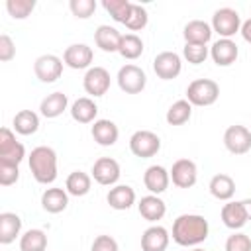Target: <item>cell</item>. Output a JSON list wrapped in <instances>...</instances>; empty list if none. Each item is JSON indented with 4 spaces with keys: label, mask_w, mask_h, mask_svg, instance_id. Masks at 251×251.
Listing matches in <instances>:
<instances>
[{
    "label": "cell",
    "mask_w": 251,
    "mask_h": 251,
    "mask_svg": "<svg viewBox=\"0 0 251 251\" xmlns=\"http://www.w3.org/2000/svg\"><path fill=\"white\" fill-rule=\"evenodd\" d=\"M208 222L200 214H182L173 224V239L182 247L202 243L208 237Z\"/></svg>",
    "instance_id": "6da1fadb"
},
{
    "label": "cell",
    "mask_w": 251,
    "mask_h": 251,
    "mask_svg": "<svg viewBox=\"0 0 251 251\" xmlns=\"http://www.w3.org/2000/svg\"><path fill=\"white\" fill-rule=\"evenodd\" d=\"M29 171L37 182L51 184L57 178V153L47 145H39V147L31 149Z\"/></svg>",
    "instance_id": "7a4b0ae2"
},
{
    "label": "cell",
    "mask_w": 251,
    "mask_h": 251,
    "mask_svg": "<svg viewBox=\"0 0 251 251\" xmlns=\"http://www.w3.org/2000/svg\"><path fill=\"white\" fill-rule=\"evenodd\" d=\"M218 96H220V86L216 80L210 78H196L186 88V100L192 106H210L218 100Z\"/></svg>",
    "instance_id": "3957f363"
},
{
    "label": "cell",
    "mask_w": 251,
    "mask_h": 251,
    "mask_svg": "<svg viewBox=\"0 0 251 251\" xmlns=\"http://www.w3.org/2000/svg\"><path fill=\"white\" fill-rule=\"evenodd\" d=\"M241 29V18L231 8H220L212 16V31L222 35V39H229Z\"/></svg>",
    "instance_id": "277c9868"
},
{
    "label": "cell",
    "mask_w": 251,
    "mask_h": 251,
    "mask_svg": "<svg viewBox=\"0 0 251 251\" xmlns=\"http://www.w3.org/2000/svg\"><path fill=\"white\" fill-rule=\"evenodd\" d=\"M129 149L135 157L141 159H149L153 155H157V151L161 149V139L157 133L147 131V129H139L129 137Z\"/></svg>",
    "instance_id": "5b68a950"
},
{
    "label": "cell",
    "mask_w": 251,
    "mask_h": 251,
    "mask_svg": "<svg viewBox=\"0 0 251 251\" xmlns=\"http://www.w3.org/2000/svg\"><path fill=\"white\" fill-rule=\"evenodd\" d=\"M145 82H147V76L145 73L137 67V65H124L120 71H118V86L126 92V94H137L145 88Z\"/></svg>",
    "instance_id": "8992f818"
},
{
    "label": "cell",
    "mask_w": 251,
    "mask_h": 251,
    "mask_svg": "<svg viewBox=\"0 0 251 251\" xmlns=\"http://www.w3.org/2000/svg\"><path fill=\"white\" fill-rule=\"evenodd\" d=\"M24 157H25L24 145L16 141V135L12 133L10 127H2L0 129V161L20 165Z\"/></svg>",
    "instance_id": "52a82bcc"
},
{
    "label": "cell",
    "mask_w": 251,
    "mask_h": 251,
    "mask_svg": "<svg viewBox=\"0 0 251 251\" xmlns=\"http://www.w3.org/2000/svg\"><path fill=\"white\" fill-rule=\"evenodd\" d=\"M224 145L233 155H243L251 149V129L245 126H229L224 133Z\"/></svg>",
    "instance_id": "ba28073f"
},
{
    "label": "cell",
    "mask_w": 251,
    "mask_h": 251,
    "mask_svg": "<svg viewBox=\"0 0 251 251\" xmlns=\"http://www.w3.org/2000/svg\"><path fill=\"white\" fill-rule=\"evenodd\" d=\"M180 67H182L180 57H178L175 51H163V53H159V55L155 57V61H153V71H155V75H157L159 78H163V80H173V78H176V76L180 75Z\"/></svg>",
    "instance_id": "9c48e42d"
},
{
    "label": "cell",
    "mask_w": 251,
    "mask_h": 251,
    "mask_svg": "<svg viewBox=\"0 0 251 251\" xmlns=\"http://www.w3.org/2000/svg\"><path fill=\"white\" fill-rule=\"evenodd\" d=\"M33 71L41 82H55L63 73V61L57 55H41L35 59Z\"/></svg>",
    "instance_id": "30bf717a"
},
{
    "label": "cell",
    "mask_w": 251,
    "mask_h": 251,
    "mask_svg": "<svg viewBox=\"0 0 251 251\" xmlns=\"http://www.w3.org/2000/svg\"><path fill=\"white\" fill-rule=\"evenodd\" d=\"M84 90L90 96H104L110 88V73L104 67H90L82 78Z\"/></svg>",
    "instance_id": "8fae6325"
},
{
    "label": "cell",
    "mask_w": 251,
    "mask_h": 251,
    "mask_svg": "<svg viewBox=\"0 0 251 251\" xmlns=\"http://www.w3.org/2000/svg\"><path fill=\"white\" fill-rule=\"evenodd\" d=\"M171 178H173V184H176L178 188H190L196 184V176H198V171H196V165L194 161L190 159H178L173 163V169H171Z\"/></svg>",
    "instance_id": "7c38bea8"
},
{
    "label": "cell",
    "mask_w": 251,
    "mask_h": 251,
    "mask_svg": "<svg viewBox=\"0 0 251 251\" xmlns=\"http://www.w3.org/2000/svg\"><path fill=\"white\" fill-rule=\"evenodd\" d=\"M92 176L98 184H104V186H110V184H116L118 178H120V165L116 159L112 157H100L94 167H92Z\"/></svg>",
    "instance_id": "4fadbf2b"
},
{
    "label": "cell",
    "mask_w": 251,
    "mask_h": 251,
    "mask_svg": "<svg viewBox=\"0 0 251 251\" xmlns=\"http://www.w3.org/2000/svg\"><path fill=\"white\" fill-rule=\"evenodd\" d=\"M94 59V53L88 45L84 43H75V45H69L65 49V55H63V63L71 69H88L90 63Z\"/></svg>",
    "instance_id": "5bb4252c"
},
{
    "label": "cell",
    "mask_w": 251,
    "mask_h": 251,
    "mask_svg": "<svg viewBox=\"0 0 251 251\" xmlns=\"http://www.w3.org/2000/svg\"><path fill=\"white\" fill-rule=\"evenodd\" d=\"M210 55H212V59L218 67H229L231 63H235V59L239 55V49L231 39H218L212 45Z\"/></svg>",
    "instance_id": "9a60e30c"
},
{
    "label": "cell",
    "mask_w": 251,
    "mask_h": 251,
    "mask_svg": "<svg viewBox=\"0 0 251 251\" xmlns=\"http://www.w3.org/2000/svg\"><path fill=\"white\" fill-rule=\"evenodd\" d=\"M169 180H171V175H169V171H167L165 167H161V165H151V167L145 171V175H143V184H145V188H147L149 192H153V194L165 192L167 186H169Z\"/></svg>",
    "instance_id": "2e32d148"
},
{
    "label": "cell",
    "mask_w": 251,
    "mask_h": 251,
    "mask_svg": "<svg viewBox=\"0 0 251 251\" xmlns=\"http://www.w3.org/2000/svg\"><path fill=\"white\" fill-rule=\"evenodd\" d=\"M169 245V231L163 226H151L141 235L143 251H165Z\"/></svg>",
    "instance_id": "e0dca14e"
},
{
    "label": "cell",
    "mask_w": 251,
    "mask_h": 251,
    "mask_svg": "<svg viewBox=\"0 0 251 251\" xmlns=\"http://www.w3.org/2000/svg\"><path fill=\"white\" fill-rule=\"evenodd\" d=\"M94 41L96 45L106 51V53H114L120 49V41H122V33L112 27V25H98L94 31Z\"/></svg>",
    "instance_id": "ac0fdd59"
},
{
    "label": "cell",
    "mask_w": 251,
    "mask_h": 251,
    "mask_svg": "<svg viewBox=\"0 0 251 251\" xmlns=\"http://www.w3.org/2000/svg\"><path fill=\"white\" fill-rule=\"evenodd\" d=\"M118 135H120L118 126L114 122H110V120H96L94 126H92V137L102 147L114 145L118 141Z\"/></svg>",
    "instance_id": "d6986e66"
},
{
    "label": "cell",
    "mask_w": 251,
    "mask_h": 251,
    "mask_svg": "<svg viewBox=\"0 0 251 251\" xmlns=\"http://www.w3.org/2000/svg\"><path fill=\"white\" fill-rule=\"evenodd\" d=\"M222 222L229 229H241L247 224V214L241 202H227L222 208Z\"/></svg>",
    "instance_id": "ffe728a7"
},
{
    "label": "cell",
    "mask_w": 251,
    "mask_h": 251,
    "mask_svg": "<svg viewBox=\"0 0 251 251\" xmlns=\"http://www.w3.org/2000/svg\"><path fill=\"white\" fill-rule=\"evenodd\" d=\"M186 43H198V45H206L212 37V25H208L206 22L202 20H192L184 25V31H182Z\"/></svg>",
    "instance_id": "44dd1931"
},
{
    "label": "cell",
    "mask_w": 251,
    "mask_h": 251,
    "mask_svg": "<svg viewBox=\"0 0 251 251\" xmlns=\"http://www.w3.org/2000/svg\"><path fill=\"white\" fill-rule=\"evenodd\" d=\"M106 200H108V204H110L114 210H127V208H131V204L135 202V192H133V188L127 186V184H118V186L110 188Z\"/></svg>",
    "instance_id": "7402d4cb"
},
{
    "label": "cell",
    "mask_w": 251,
    "mask_h": 251,
    "mask_svg": "<svg viewBox=\"0 0 251 251\" xmlns=\"http://www.w3.org/2000/svg\"><path fill=\"white\" fill-rule=\"evenodd\" d=\"M137 208H139V214H141L147 222H157V220H161V218L165 216V212H167L165 202H163L159 196H155V194L143 196V198L139 200Z\"/></svg>",
    "instance_id": "603a6c76"
},
{
    "label": "cell",
    "mask_w": 251,
    "mask_h": 251,
    "mask_svg": "<svg viewBox=\"0 0 251 251\" xmlns=\"http://www.w3.org/2000/svg\"><path fill=\"white\" fill-rule=\"evenodd\" d=\"M22 229V220L18 214L12 212H2L0 214V243L8 245L16 239V235H20Z\"/></svg>",
    "instance_id": "cb8c5ba5"
},
{
    "label": "cell",
    "mask_w": 251,
    "mask_h": 251,
    "mask_svg": "<svg viewBox=\"0 0 251 251\" xmlns=\"http://www.w3.org/2000/svg\"><path fill=\"white\" fill-rule=\"evenodd\" d=\"M96 114H98V106L94 104V100H90L86 96L75 100L73 106H71V116L78 124H90V122H94Z\"/></svg>",
    "instance_id": "d4e9b609"
},
{
    "label": "cell",
    "mask_w": 251,
    "mask_h": 251,
    "mask_svg": "<svg viewBox=\"0 0 251 251\" xmlns=\"http://www.w3.org/2000/svg\"><path fill=\"white\" fill-rule=\"evenodd\" d=\"M69 204V196L63 188H47L41 196V206L45 212L49 214H59L67 208Z\"/></svg>",
    "instance_id": "484cf974"
},
{
    "label": "cell",
    "mask_w": 251,
    "mask_h": 251,
    "mask_svg": "<svg viewBox=\"0 0 251 251\" xmlns=\"http://www.w3.org/2000/svg\"><path fill=\"white\" fill-rule=\"evenodd\" d=\"M67 104H69L67 94H63V92H51V94H47L41 100L39 110H41V116H45V118H57V116H61L67 110Z\"/></svg>",
    "instance_id": "4316f807"
},
{
    "label": "cell",
    "mask_w": 251,
    "mask_h": 251,
    "mask_svg": "<svg viewBox=\"0 0 251 251\" xmlns=\"http://www.w3.org/2000/svg\"><path fill=\"white\" fill-rule=\"evenodd\" d=\"M210 192L218 200H229L235 194V182L229 175H216L210 180Z\"/></svg>",
    "instance_id": "83f0119b"
},
{
    "label": "cell",
    "mask_w": 251,
    "mask_h": 251,
    "mask_svg": "<svg viewBox=\"0 0 251 251\" xmlns=\"http://www.w3.org/2000/svg\"><path fill=\"white\" fill-rule=\"evenodd\" d=\"M14 129L18 131V133H22V135H31V133H35L37 131V127H39V116L35 114V112H31V110H22V112H18L16 116H14Z\"/></svg>",
    "instance_id": "f1b7e54d"
},
{
    "label": "cell",
    "mask_w": 251,
    "mask_h": 251,
    "mask_svg": "<svg viewBox=\"0 0 251 251\" xmlns=\"http://www.w3.org/2000/svg\"><path fill=\"white\" fill-rule=\"evenodd\" d=\"M47 235L41 229H27L20 239V251H45Z\"/></svg>",
    "instance_id": "f546056e"
},
{
    "label": "cell",
    "mask_w": 251,
    "mask_h": 251,
    "mask_svg": "<svg viewBox=\"0 0 251 251\" xmlns=\"http://www.w3.org/2000/svg\"><path fill=\"white\" fill-rule=\"evenodd\" d=\"M190 114H192V104L188 100H176L167 110V122L171 126H182L190 120Z\"/></svg>",
    "instance_id": "4dcf8cb0"
},
{
    "label": "cell",
    "mask_w": 251,
    "mask_h": 251,
    "mask_svg": "<svg viewBox=\"0 0 251 251\" xmlns=\"http://www.w3.org/2000/svg\"><path fill=\"white\" fill-rule=\"evenodd\" d=\"M65 186H67V192L69 194H73V196H84L90 190V176L86 173H82V171H75V173H71L67 176Z\"/></svg>",
    "instance_id": "1f68e13d"
},
{
    "label": "cell",
    "mask_w": 251,
    "mask_h": 251,
    "mask_svg": "<svg viewBox=\"0 0 251 251\" xmlns=\"http://www.w3.org/2000/svg\"><path fill=\"white\" fill-rule=\"evenodd\" d=\"M118 53H120L124 59H137V57L143 53V41H141V37H137L135 33H126V35H122Z\"/></svg>",
    "instance_id": "d6a6232c"
},
{
    "label": "cell",
    "mask_w": 251,
    "mask_h": 251,
    "mask_svg": "<svg viewBox=\"0 0 251 251\" xmlns=\"http://www.w3.org/2000/svg\"><path fill=\"white\" fill-rule=\"evenodd\" d=\"M102 6L106 8V12L120 24H126L129 14H131V2L129 0H102Z\"/></svg>",
    "instance_id": "836d02e7"
},
{
    "label": "cell",
    "mask_w": 251,
    "mask_h": 251,
    "mask_svg": "<svg viewBox=\"0 0 251 251\" xmlns=\"http://www.w3.org/2000/svg\"><path fill=\"white\" fill-rule=\"evenodd\" d=\"M35 8V2L33 0H8L6 2V10L12 18L16 20H24L27 18Z\"/></svg>",
    "instance_id": "e575fe53"
},
{
    "label": "cell",
    "mask_w": 251,
    "mask_h": 251,
    "mask_svg": "<svg viewBox=\"0 0 251 251\" xmlns=\"http://www.w3.org/2000/svg\"><path fill=\"white\" fill-rule=\"evenodd\" d=\"M124 25L127 29H131V31L143 29L147 25V10L143 6H139V4H133L131 6V14H129V18H127V22Z\"/></svg>",
    "instance_id": "d590c367"
},
{
    "label": "cell",
    "mask_w": 251,
    "mask_h": 251,
    "mask_svg": "<svg viewBox=\"0 0 251 251\" xmlns=\"http://www.w3.org/2000/svg\"><path fill=\"white\" fill-rule=\"evenodd\" d=\"M182 53H184V59H186L188 63L200 65V63H204L206 57H208V47H206V45H198V43H186L184 49H182Z\"/></svg>",
    "instance_id": "8d00e7d4"
},
{
    "label": "cell",
    "mask_w": 251,
    "mask_h": 251,
    "mask_svg": "<svg viewBox=\"0 0 251 251\" xmlns=\"http://www.w3.org/2000/svg\"><path fill=\"white\" fill-rule=\"evenodd\" d=\"M69 8H71V12H73L76 18L86 20V18H90V16L94 14L96 2H94V0H71Z\"/></svg>",
    "instance_id": "74e56055"
},
{
    "label": "cell",
    "mask_w": 251,
    "mask_h": 251,
    "mask_svg": "<svg viewBox=\"0 0 251 251\" xmlns=\"http://www.w3.org/2000/svg\"><path fill=\"white\" fill-rule=\"evenodd\" d=\"M226 251H251V239L247 233H233L226 241Z\"/></svg>",
    "instance_id": "f35d334b"
},
{
    "label": "cell",
    "mask_w": 251,
    "mask_h": 251,
    "mask_svg": "<svg viewBox=\"0 0 251 251\" xmlns=\"http://www.w3.org/2000/svg\"><path fill=\"white\" fill-rule=\"evenodd\" d=\"M20 176V169L18 165H12V163H4L0 161V184L2 186H10L18 180Z\"/></svg>",
    "instance_id": "ab89813d"
},
{
    "label": "cell",
    "mask_w": 251,
    "mask_h": 251,
    "mask_svg": "<svg viewBox=\"0 0 251 251\" xmlns=\"http://www.w3.org/2000/svg\"><path fill=\"white\" fill-rule=\"evenodd\" d=\"M14 55H16V45H14V41L10 39V35L2 33V35H0V61L8 63V61L14 59Z\"/></svg>",
    "instance_id": "60d3db41"
},
{
    "label": "cell",
    "mask_w": 251,
    "mask_h": 251,
    "mask_svg": "<svg viewBox=\"0 0 251 251\" xmlns=\"http://www.w3.org/2000/svg\"><path fill=\"white\" fill-rule=\"evenodd\" d=\"M90 251H118V243L114 237L110 235H98L92 243V249Z\"/></svg>",
    "instance_id": "b9f144b4"
},
{
    "label": "cell",
    "mask_w": 251,
    "mask_h": 251,
    "mask_svg": "<svg viewBox=\"0 0 251 251\" xmlns=\"http://www.w3.org/2000/svg\"><path fill=\"white\" fill-rule=\"evenodd\" d=\"M241 35H243V39L247 41V43H251V18L249 20H245L243 24H241Z\"/></svg>",
    "instance_id": "7bdbcfd3"
},
{
    "label": "cell",
    "mask_w": 251,
    "mask_h": 251,
    "mask_svg": "<svg viewBox=\"0 0 251 251\" xmlns=\"http://www.w3.org/2000/svg\"><path fill=\"white\" fill-rule=\"evenodd\" d=\"M241 204H243V210H245V214H247V220H251V198L241 200Z\"/></svg>",
    "instance_id": "ee69618b"
},
{
    "label": "cell",
    "mask_w": 251,
    "mask_h": 251,
    "mask_svg": "<svg viewBox=\"0 0 251 251\" xmlns=\"http://www.w3.org/2000/svg\"><path fill=\"white\" fill-rule=\"evenodd\" d=\"M192 251H206V249H200V247H196V249H192Z\"/></svg>",
    "instance_id": "f6af8a7d"
}]
</instances>
